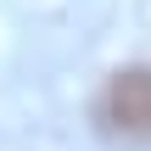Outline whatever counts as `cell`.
Wrapping results in <instances>:
<instances>
[{"mask_svg": "<svg viewBox=\"0 0 151 151\" xmlns=\"http://www.w3.org/2000/svg\"><path fill=\"white\" fill-rule=\"evenodd\" d=\"M101 123L118 134V140H151V67H118L106 78V95H101Z\"/></svg>", "mask_w": 151, "mask_h": 151, "instance_id": "1", "label": "cell"}]
</instances>
